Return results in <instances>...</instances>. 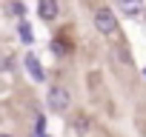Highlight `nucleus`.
Instances as JSON below:
<instances>
[{"label":"nucleus","instance_id":"7","mask_svg":"<svg viewBox=\"0 0 146 137\" xmlns=\"http://www.w3.org/2000/svg\"><path fill=\"white\" fill-rule=\"evenodd\" d=\"M17 29H20L23 43H32V29H29V23H26V20H20V26H17Z\"/></svg>","mask_w":146,"mask_h":137},{"label":"nucleus","instance_id":"2","mask_svg":"<svg viewBox=\"0 0 146 137\" xmlns=\"http://www.w3.org/2000/svg\"><path fill=\"white\" fill-rule=\"evenodd\" d=\"M92 23H95V29H98L103 37L117 34V17H115V12H112V9H106V6L95 12V20H92Z\"/></svg>","mask_w":146,"mask_h":137},{"label":"nucleus","instance_id":"3","mask_svg":"<svg viewBox=\"0 0 146 137\" xmlns=\"http://www.w3.org/2000/svg\"><path fill=\"white\" fill-rule=\"evenodd\" d=\"M57 14H60V3H57V0H37V17L43 23L57 20Z\"/></svg>","mask_w":146,"mask_h":137},{"label":"nucleus","instance_id":"5","mask_svg":"<svg viewBox=\"0 0 146 137\" xmlns=\"http://www.w3.org/2000/svg\"><path fill=\"white\" fill-rule=\"evenodd\" d=\"M143 0H117V9H120V14H126V17H140L143 14Z\"/></svg>","mask_w":146,"mask_h":137},{"label":"nucleus","instance_id":"8","mask_svg":"<svg viewBox=\"0 0 146 137\" xmlns=\"http://www.w3.org/2000/svg\"><path fill=\"white\" fill-rule=\"evenodd\" d=\"M23 14V3H9V14Z\"/></svg>","mask_w":146,"mask_h":137},{"label":"nucleus","instance_id":"9","mask_svg":"<svg viewBox=\"0 0 146 137\" xmlns=\"http://www.w3.org/2000/svg\"><path fill=\"white\" fill-rule=\"evenodd\" d=\"M0 137H12V134H6V131H0Z\"/></svg>","mask_w":146,"mask_h":137},{"label":"nucleus","instance_id":"10","mask_svg":"<svg viewBox=\"0 0 146 137\" xmlns=\"http://www.w3.org/2000/svg\"><path fill=\"white\" fill-rule=\"evenodd\" d=\"M143 20H146V6H143Z\"/></svg>","mask_w":146,"mask_h":137},{"label":"nucleus","instance_id":"1","mask_svg":"<svg viewBox=\"0 0 146 137\" xmlns=\"http://www.w3.org/2000/svg\"><path fill=\"white\" fill-rule=\"evenodd\" d=\"M46 106H49L54 114H63V111H69V106H72L69 89H66V86H52V89L46 92Z\"/></svg>","mask_w":146,"mask_h":137},{"label":"nucleus","instance_id":"6","mask_svg":"<svg viewBox=\"0 0 146 137\" xmlns=\"http://www.w3.org/2000/svg\"><path fill=\"white\" fill-rule=\"evenodd\" d=\"M72 126H75L78 131H89V117L86 114H78L75 120H72Z\"/></svg>","mask_w":146,"mask_h":137},{"label":"nucleus","instance_id":"11","mask_svg":"<svg viewBox=\"0 0 146 137\" xmlns=\"http://www.w3.org/2000/svg\"><path fill=\"white\" fill-rule=\"evenodd\" d=\"M143 77H146V66H143Z\"/></svg>","mask_w":146,"mask_h":137},{"label":"nucleus","instance_id":"4","mask_svg":"<svg viewBox=\"0 0 146 137\" xmlns=\"http://www.w3.org/2000/svg\"><path fill=\"white\" fill-rule=\"evenodd\" d=\"M23 66H26V72H29V77L35 80V83H46V72H43V66H40V60L29 51L26 57H23Z\"/></svg>","mask_w":146,"mask_h":137}]
</instances>
